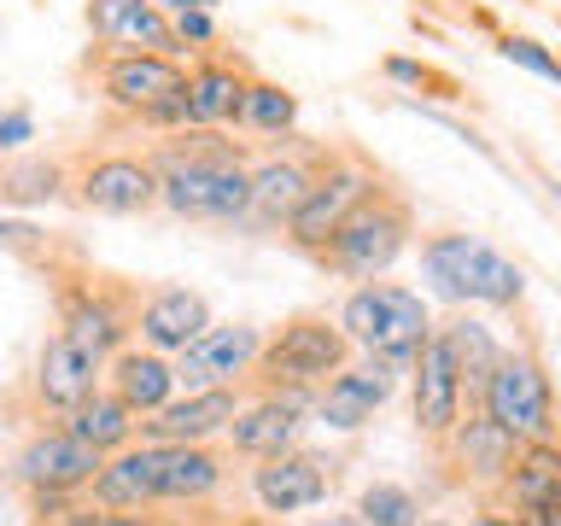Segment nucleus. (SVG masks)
Here are the masks:
<instances>
[{"mask_svg":"<svg viewBox=\"0 0 561 526\" xmlns=\"http://www.w3.org/2000/svg\"><path fill=\"white\" fill-rule=\"evenodd\" d=\"M152 170H158V210L182 222H234L245 217V170H252V152L245 140H228L222 129H170L158 135L152 147Z\"/></svg>","mask_w":561,"mask_h":526,"instance_id":"f257e3e1","label":"nucleus"},{"mask_svg":"<svg viewBox=\"0 0 561 526\" xmlns=\"http://www.w3.org/2000/svg\"><path fill=\"white\" fill-rule=\"evenodd\" d=\"M351 351L357 345L345 340L328 310H298L275 333H263V345L240 386H245V398L252 392H316L328 375H340L351 363Z\"/></svg>","mask_w":561,"mask_h":526,"instance_id":"f03ea898","label":"nucleus"},{"mask_svg":"<svg viewBox=\"0 0 561 526\" xmlns=\"http://www.w3.org/2000/svg\"><path fill=\"white\" fill-rule=\"evenodd\" d=\"M410 240H415V205L392 182H380L363 205L345 210V222L316 245L310 263L328 275H345V281H375L410 252Z\"/></svg>","mask_w":561,"mask_h":526,"instance_id":"7ed1b4c3","label":"nucleus"},{"mask_svg":"<svg viewBox=\"0 0 561 526\" xmlns=\"http://www.w3.org/2000/svg\"><path fill=\"white\" fill-rule=\"evenodd\" d=\"M421 281L445 305H491V310H515L526 293L520 263L503 258L497 245H485L480 235H462V228H438V235L421 240Z\"/></svg>","mask_w":561,"mask_h":526,"instance_id":"20e7f679","label":"nucleus"},{"mask_svg":"<svg viewBox=\"0 0 561 526\" xmlns=\"http://www.w3.org/2000/svg\"><path fill=\"white\" fill-rule=\"evenodd\" d=\"M340 333L357 351H368V357H386L398 368H410L415 345L427 340L433 316H427V298L398 287V281H357L345 298H340Z\"/></svg>","mask_w":561,"mask_h":526,"instance_id":"39448f33","label":"nucleus"},{"mask_svg":"<svg viewBox=\"0 0 561 526\" xmlns=\"http://www.w3.org/2000/svg\"><path fill=\"white\" fill-rule=\"evenodd\" d=\"M53 305H59V333L77 340L94 357H112L117 345H129L135 333V310H140V287L123 275H100V270H59L53 275Z\"/></svg>","mask_w":561,"mask_h":526,"instance_id":"423d86ee","label":"nucleus"},{"mask_svg":"<svg viewBox=\"0 0 561 526\" xmlns=\"http://www.w3.org/2000/svg\"><path fill=\"white\" fill-rule=\"evenodd\" d=\"M65 199L94 217H147L158 210V170L135 147H88L65 164Z\"/></svg>","mask_w":561,"mask_h":526,"instance_id":"0eeeda50","label":"nucleus"},{"mask_svg":"<svg viewBox=\"0 0 561 526\" xmlns=\"http://www.w3.org/2000/svg\"><path fill=\"white\" fill-rule=\"evenodd\" d=\"M473 410H485L497 427H508L520 445L533 438H556V403H550V368L533 345L520 351H497L491 375L480 380V398Z\"/></svg>","mask_w":561,"mask_h":526,"instance_id":"6e6552de","label":"nucleus"},{"mask_svg":"<svg viewBox=\"0 0 561 526\" xmlns=\"http://www.w3.org/2000/svg\"><path fill=\"white\" fill-rule=\"evenodd\" d=\"M328 158H333L328 140H310V135L287 129L270 158H252V170H245L252 193H245V217H240V228H280V222L293 217V205L305 199V187L316 182V175H322Z\"/></svg>","mask_w":561,"mask_h":526,"instance_id":"1a4fd4ad","label":"nucleus"},{"mask_svg":"<svg viewBox=\"0 0 561 526\" xmlns=\"http://www.w3.org/2000/svg\"><path fill=\"white\" fill-rule=\"evenodd\" d=\"M375 187H380V170L368 164V158L333 147V158L322 164V175H316V182L305 187V199L293 205V217L280 222V235H287L293 252H305V258H310L316 245H322L333 228L345 222V210H351V205H363Z\"/></svg>","mask_w":561,"mask_h":526,"instance_id":"9d476101","label":"nucleus"},{"mask_svg":"<svg viewBox=\"0 0 561 526\" xmlns=\"http://www.w3.org/2000/svg\"><path fill=\"white\" fill-rule=\"evenodd\" d=\"M182 59H164V53H129V47H88V59L77 65V77H88L100 88V100L112 105L117 117H140L152 100H164L170 88H182Z\"/></svg>","mask_w":561,"mask_h":526,"instance_id":"9b49d317","label":"nucleus"},{"mask_svg":"<svg viewBox=\"0 0 561 526\" xmlns=\"http://www.w3.org/2000/svg\"><path fill=\"white\" fill-rule=\"evenodd\" d=\"M94 468H100L94 445H82V438L65 433V427H42L12 450L7 485L24 491V498L30 491H82L88 480H94Z\"/></svg>","mask_w":561,"mask_h":526,"instance_id":"f8f14e48","label":"nucleus"},{"mask_svg":"<svg viewBox=\"0 0 561 526\" xmlns=\"http://www.w3.org/2000/svg\"><path fill=\"white\" fill-rule=\"evenodd\" d=\"M333 480H340V462L316 450H275L257 456L252 468V498L263 503V515H305V508L333 498Z\"/></svg>","mask_w":561,"mask_h":526,"instance_id":"ddd939ff","label":"nucleus"},{"mask_svg":"<svg viewBox=\"0 0 561 526\" xmlns=\"http://www.w3.org/2000/svg\"><path fill=\"white\" fill-rule=\"evenodd\" d=\"M398 375H403L398 363L368 357V351H363L357 363H345L340 375H328L322 386H316L310 415L322 421V427H333V433H357L363 421H375V410H380L386 398H392Z\"/></svg>","mask_w":561,"mask_h":526,"instance_id":"4468645a","label":"nucleus"},{"mask_svg":"<svg viewBox=\"0 0 561 526\" xmlns=\"http://www.w3.org/2000/svg\"><path fill=\"white\" fill-rule=\"evenodd\" d=\"M257 345H263V328H252V322H210L199 340H187L170 357V375H175L182 392H199V386H234V380H245Z\"/></svg>","mask_w":561,"mask_h":526,"instance_id":"2eb2a0df","label":"nucleus"},{"mask_svg":"<svg viewBox=\"0 0 561 526\" xmlns=\"http://www.w3.org/2000/svg\"><path fill=\"white\" fill-rule=\"evenodd\" d=\"M245 403V386H199V392L187 398H170L158 403L152 415L135 421V438H147V445H210L228 421H234V410Z\"/></svg>","mask_w":561,"mask_h":526,"instance_id":"dca6fc26","label":"nucleus"},{"mask_svg":"<svg viewBox=\"0 0 561 526\" xmlns=\"http://www.w3.org/2000/svg\"><path fill=\"white\" fill-rule=\"evenodd\" d=\"M438 456H445V468L450 473V485H473V491H497V480L508 473V462H515V450H520V438L497 427L485 410H462V421L433 445Z\"/></svg>","mask_w":561,"mask_h":526,"instance_id":"f3484780","label":"nucleus"},{"mask_svg":"<svg viewBox=\"0 0 561 526\" xmlns=\"http://www.w3.org/2000/svg\"><path fill=\"white\" fill-rule=\"evenodd\" d=\"M310 398L316 392H252L234 410V421H228V445H234V456H275V450H293L298 433H305V415H310Z\"/></svg>","mask_w":561,"mask_h":526,"instance_id":"a211bd4d","label":"nucleus"},{"mask_svg":"<svg viewBox=\"0 0 561 526\" xmlns=\"http://www.w3.org/2000/svg\"><path fill=\"white\" fill-rule=\"evenodd\" d=\"M497 503L526 515L533 526H561V450L556 438H533L497 480Z\"/></svg>","mask_w":561,"mask_h":526,"instance_id":"6ab92c4d","label":"nucleus"},{"mask_svg":"<svg viewBox=\"0 0 561 526\" xmlns=\"http://www.w3.org/2000/svg\"><path fill=\"white\" fill-rule=\"evenodd\" d=\"M82 503L105 508V515H140V508H152L158 503V445L129 438L123 450L100 456L94 480L82 485Z\"/></svg>","mask_w":561,"mask_h":526,"instance_id":"aec40b11","label":"nucleus"},{"mask_svg":"<svg viewBox=\"0 0 561 526\" xmlns=\"http://www.w3.org/2000/svg\"><path fill=\"white\" fill-rule=\"evenodd\" d=\"M410 375H415V433L427 438V445H438L456 421H462V375H456V363H450V351L445 340L427 328V340L415 345V357H410Z\"/></svg>","mask_w":561,"mask_h":526,"instance_id":"412c9836","label":"nucleus"},{"mask_svg":"<svg viewBox=\"0 0 561 526\" xmlns=\"http://www.w3.org/2000/svg\"><path fill=\"white\" fill-rule=\"evenodd\" d=\"M105 380V357H94V351H82L77 340H65V333H53V340L42 345V357H35V375H30V398L35 410H77V403L94 392V386Z\"/></svg>","mask_w":561,"mask_h":526,"instance_id":"4be33fe9","label":"nucleus"},{"mask_svg":"<svg viewBox=\"0 0 561 526\" xmlns=\"http://www.w3.org/2000/svg\"><path fill=\"white\" fill-rule=\"evenodd\" d=\"M88 35L100 47H129V53H164L182 59V42L170 30V12H158L152 0H88L82 7Z\"/></svg>","mask_w":561,"mask_h":526,"instance_id":"5701e85b","label":"nucleus"},{"mask_svg":"<svg viewBox=\"0 0 561 526\" xmlns=\"http://www.w3.org/2000/svg\"><path fill=\"white\" fill-rule=\"evenodd\" d=\"M252 77V65L228 47H205L193 53V65L182 70V100H187V123L193 129H222L228 112H234L240 88Z\"/></svg>","mask_w":561,"mask_h":526,"instance_id":"b1692460","label":"nucleus"},{"mask_svg":"<svg viewBox=\"0 0 561 526\" xmlns=\"http://www.w3.org/2000/svg\"><path fill=\"white\" fill-rule=\"evenodd\" d=\"M210 328V305L205 293L193 287H152L140 293V310H135V333L140 345L158 351V357H175L187 340H199V333Z\"/></svg>","mask_w":561,"mask_h":526,"instance_id":"393cba45","label":"nucleus"},{"mask_svg":"<svg viewBox=\"0 0 561 526\" xmlns=\"http://www.w3.org/2000/svg\"><path fill=\"white\" fill-rule=\"evenodd\" d=\"M228 480V456L210 445H158V503H205Z\"/></svg>","mask_w":561,"mask_h":526,"instance_id":"a878e982","label":"nucleus"},{"mask_svg":"<svg viewBox=\"0 0 561 526\" xmlns=\"http://www.w3.org/2000/svg\"><path fill=\"white\" fill-rule=\"evenodd\" d=\"M105 380H112V392L129 403L135 415H152L158 403L175 398L170 357H158V351H147V345H117L112 357H105Z\"/></svg>","mask_w":561,"mask_h":526,"instance_id":"bb28decb","label":"nucleus"},{"mask_svg":"<svg viewBox=\"0 0 561 526\" xmlns=\"http://www.w3.org/2000/svg\"><path fill=\"white\" fill-rule=\"evenodd\" d=\"M135 410L129 403H123L112 386H94V392H88L77 410H65V433H77L82 445H94L100 456H112V450H123L135 438Z\"/></svg>","mask_w":561,"mask_h":526,"instance_id":"cd10ccee","label":"nucleus"},{"mask_svg":"<svg viewBox=\"0 0 561 526\" xmlns=\"http://www.w3.org/2000/svg\"><path fill=\"white\" fill-rule=\"evenodd\" d=\"M433 333L445 340L456 375H462V403L473 410V398H480V380L491 375V363H497V351H503L497 333H491L480 316H450V322H438Z\"/></svg>","mask_w":561,"mask_h":526,"instance_id":"c85d7f7f","label":"nucleus"},{"mask_svg":"<svg viewBox=\"0 0 561 526\" xmlns=\"http://www.w3.org/2000/svg\"><path fill=\"white\" fill-rule=\"evenodd\" d=\"M228 123H234L240 135H287V129H298V94L252 70L240 88V100H234V112H228Z\"/></svg>","mask_w":561,"mask_h":526,"instance_id":"c756f323","label":"nucleus"},{"mask_svg":"<svg viewBox=\"0 0 561 526\" xmlns=\"http://www.w3.org/2000/svg\"><path fill=\"white\" fill-rule=\"evenodd\" d=\"M47 199H65V158L42 152L0 158V205H47Z\"/></svg>","mask_w":561,"mask_h":526,"instance_id":"7c9ffc66","label":"nucleus"},{"mask_svg":"<svg viewBox=\"0 0 561 526\" xmlns=\"http://www.w3.org/2000/svg\"><path fill=\"white\" fill-rule=\"evenodd\" d=\"M357 521L363 526H415L421 498L398 480H375V485H363V498H357Z\"/></svg>","mask_w":561,"mask_h":526,"instance_id":"2f4dec72","label":"nucleus"},{"mask_svg":"<svg viewBox=\"0 0 561 526\" xmlns=\"http://www.w3.org/2000/svg\"><path fill=\"white\" fill-rule=\"evenodd\" d=\"M380 70H386L392 82L421 88V94H438V100H456V94H462V88H456V77H445V70H433V65H421V59H403V53H392Z\"/></svg>","mask_w":561,"mask_h":526,"instance_id":"473e14b6","label":"nucleus"},{"mask_svg":"<svg viewBox=\"0 0 561 526\" xmlns=\"http://www.w3.org/2000/svg\"><path fill=\"white\" fill-rule=\"evenodd\" d=\"M497 53H503L508 65L533 70L538 82H561V70H556V59H550V47H543V42H533V35H503V42H497Z\"/></svg>","mask_w":561,"mask_h":526,"instance_id":"72a5a7b5","label":"nucleus"},{"mask_svg":"<svg viewBox=\"0 0 561 526\" xmlns=\"http://www.w3.org/2000/svg\"><path fill=\"white\" fill-rule=\"evenodd\" d=\"M170 30H175V42H182V53H205V47H217V24H210V12L205 7H187V12H170Z\"/></svg>","mask_w":561,"mask_h":526,"instance_id":"f704fd0d","label":"nucleus"},{"mask_svg":"<svg viewBox=\"0 0 561 526\" xmlns=\"http://www.w3.org/2000/svg\"><path fill=\"white\" fill-rule=\"evenodd\" d=\"M24 140H35V112L30 105H7V112H0V158L24 152Z\"/></svg>","mask_w":561,"mask_h":526,"instance_id":"c9c22d12","label":"nucleus"},{"mask_svg":"<svg viewBox=\"0 0 561 526\" xmlns=\"http://www.w3.org/2000/svg\"><path fill=\"white\" fill-rule=\"evenodd\" d=\"M0 245H12V252H42L47 235L35 222H7V217H0Z\"/></svg>","mask_w":561,"mask_h":526,"instance_id":"e433bc0d","label":"nucleus"},{"mask_svg":"<svg viewBox=\"0 0 561 526\" xmlns=\"http://www.w3.org/2000/svg\"><path fill=\"white\" fill-rule=\"evenodd\" d=\"M88 526H158L147 508H140V515H105V508H94V515H88Z\"/></svg>","mask_w":561,"mask_h":526,"instance_id":"4c0bfd02","label":"nucleus"},{"mask_svg":"<svg viewBox=\"0 0 561 526\" xmlns=\"http://www.w3.org/2000/svg\"><path fill=\"white\" fill-rule=\"evenodd\" d=\"M473 526H533V521L515 515V508H497V503H491V508H480V521H473Z\"/></svg>","mask_w":561,"mask_h":526,"instance_id":"58836bf2","label":"nucleus"},{"mask_svg":"<svg viewBox=\"0 0 561 526\" xmlns=\"http://www.w3.org/2000/svg\"><path fill=\"white\" fill-rule=\"evenodd\" d=\"M152 7H158V12H187V7H205V12H210L217 0H152Z\"/></svg>","mask_w":561,"mask_h":526,"instance_id":"ea45409f","label":"nucleus"},{"mask_svg":"<svg viewBox=\"0 0 561 526\" xmlns=\"http://www.w3.org/2000/svg\"><path fill=\"white\" fill-rule=\"evenodd\" d=\"M316 526H363L357 515H328V521H316Z\"/></svg>","mask_w":561,"mask_h":526,"instance_id":"a19ab883","label":"nucleus"},{"mask_svg":"<svg viewBox=\"0 0 561 526\" xmlns=\"http://www.w3.org/2000/svg\"><path fill=\"white\" fill-rule=\"evenodd\" d=\"M415 526H462V521H415Z\"/></svg>","mask_w":561,"mask_h":526,"instance_id":"79ce46f5","label":"nucleus"}]
</instances>
